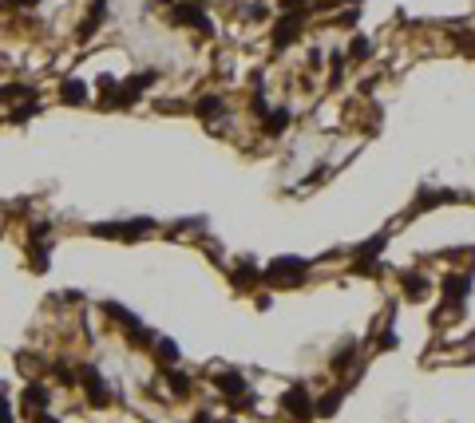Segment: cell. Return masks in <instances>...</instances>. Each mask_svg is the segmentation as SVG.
Masks as SVG:
<instances>
[{
	"label": "cell",
	"mask_w": 475,
	"mask_h": 423,
	"mask_svg": "<svg viewBox=\"0 0 475 423\" xmlns=\"http://www.w3.org/2000/svg\"><path fill=\"white\" fill-rule=\"evenodd\" d=\"M368 56H372V44H368L364 36H357V40H352V47H348V56H345V60H368Z\"/></svg>",
	"instance_id": "25"
},
{
	"label": "cell",
	"mask_w": 475,
	"mask_h": 423,
	"mask_svg": "<svg viewBox=\"0 0 475 423\" xmlns=\"http://www.w3.org/2000/svg\"><path fill=\"white\" fill-rule=\"evenodd\" d=\"M214 388H218L222 395H230V400H242V404H250V380L242 376V372H218L214 376Z\"/></svg>",
	"instance_id": "10"
},
{
	"label": "cell",
	"mask_w": 475,
	"mask_h": 423,
	"mask_svg": "<svg viewBox=\"0 0 475 423\" xmlns=\"http://www.w3.org/2000/svg\"><path fill=\"white\" fill-rule=\"evenodd\" d=\"M24 408H48V388L44 384H28V388H24Z\"/></svg>",
	"instance_id": "21"
},
{
	"label": "cell",
	"mask_w": 475,
	"mask_h": 423,
	"mask_svg": "<svg viewBox=\"0 0 475 423\" xmlns=\"http://www.w3.org/2000/svg\"><path fill=\"white\" fill-rule=\"evenodd\" d=\"M194 423H234V420H214V415H206V411H198V415H194Z\"/></svg>",
	"instance_id": "30"
},
{
	"label": "cell",
	"mask_w": 475,
	"mask_h": 423,
	"mask_svg": "<svg viewBox=\"0 0 475 423\" xmlns=\"http://www.w3.org/2000/svg\"><path fill=\"white\" fill-rule=\"evenodd\" d=\"M36 111H40V103H36V99H28L24 107H16V111H12V119H16V123H24V119H32Z\"/></svg>",
	"instance_id": "28"
},
{
	"label": "cell",
	"mask_w": 475,
	"mask_h": 423,
	"mask_svg": "<svg viewBox=\"0 0 475 423\" xmlns=\"http://www.w3.org/2000/svg\"><path fill=\"white\" fill-rule=\"evenodd\" d=\"M384 246H388V230L372 234L361 246V250H357V261H352V269H357V273H377V261H380V253H384Z\"/></svg>",
	"instance_id": "8"
},
{
	"label": "cell",
	"mask_w": 475,
	"mask_h": 423,
	"mask_svg": "<svg viewBox=\"0 0 475 423\" xmlns=\"http://www.w3.org/2000/svg\"><path fill=\"white\" fill-rule=\"evenodd\" d=\"M262 123H266V135H282L289 127V111L277 107V111H262Z\"/></svg>",
	"instance_id": "17"
},
{
	"label": "cell",
	"mask_w": 475,
	"mask_h": 423,
	"mask_svg": "<svg viewBox=\"0 0 475 423\" xmlns=\"http://www.w3.org/2000/svg\"><path fill=\"white\" fill-rule=\"evenodd\" d=\"M171 20L174 24H182V28H198V32H214V20L206 16L202 4H194V0H178V4H171Z\"/></svg>",
	"instance_id": "4"
},
{
	"label": "cell",
	"mask_w": 475,
	"mask_h": 423,
	"mask_svg": "<svg viewBox=\"0 0 475 423\" xmlns=\"http://www.w3.org/2000/svg\"><path fill=\"white\" fill-rule=\"evenodd\" d=\"M4 103H28V99H36V87H28V83H4Z\"/></svg>",
	"instance_id": "19"
},
{
	"label": "cell",
	"mask_w": 475,
	"mask_h": 423,
	"mask_svg": "<svg viewBox=\"0 0 475 423\" xmlns=\"http://www.w3.org/2000/svg\"><path fill=\"white\" fill-rule=\"evenodd\" d=\"M162 380L171 384L174 395H190V376H187V372H174L171 364H162Z\"/></svg>",
	"instance_id": "18"
},
{
	"label": "cell",
	"mask_w": 475,
	"mask_h": 423,
	"mask_svg": "<svg viewBox=\"0 0 475 423\" xmlns=\"http://www.w3.org/2000/svg\"><path fill=\"white\" fill-rule=\"evenodd\" d=\"M459 194L456 190H436V194H420V198H416V206H412V214H416V210H432V206H443V202H456Z\"/></svg>",
	"instance_id": "16"
},
{
	"label": "cell",
	"mask_w": 475,
	"mask_h": 423,
	"mask_svg": "<svg viewBox=\"0 0 475 423\" xmlns=\"http://www.w3.org/2000/svg\"><path fill=\"white\" fill-rule=\"evenodd\" d=\"M155 221L151 218H127V221H95L92 234L95 237H115V241H139L142 234H151Z\"/></svg>",
	"instance_id": "2"
},
{
	"label": "cell",
	"mask_w": 475,
	"mask_h": 423,
	"mask_svg": "<svg viewBox=\"0 0 475 423\" xmlns=\"http://www.w3.org/2000/svg\"><path fill=\"white\" fill-rule=\"evenodd\" d=\"M400 281H404V293H408V301H420V297H424V281H420L416 273H404Z\"/></svg>",
	"instance_id": "24"
},
{
	"label": "cell",
	"mask_w": 475,
	"mask_h": 423,
	"mask_svg": "<svg viewBox=\"0 0 475 423\" xmlns=\"http://www.w3.org/2000/svg\"><path fill=\"white\" fill-rule=\"evenodd\" d=\"M246 16H250V20H257V16H266V4H250V8H246Z\"/></svg>",
	"instance_id": "31"
},
{
	"label": "cell",
	"mask_w": 475,
	"mask_h": 423,
	"mask_svg": "<svg viewBox=\"0 0 475 423\" xmlns=\"http://www.w3.org/2000/svg\"><path fill=\"white\" fill-rule=\"evenodd\" d=\"M36 423H60V420H52V415H44V411H40V415H36Z\"/></svg>",
	"instance_id": "33"
},
{
	"label": "cell",
	"mask_w": 475,
	"mask_h": 423,
	"mask_svg": "<svg viewBox=\"0 0 475 423\" xmlns=\"http://www.w3.org/2000/svg\"><path fill=\"white\" fill-rule=\"evenodd\" d=\"M277 4H282L285 12H289V8H301V4H305V0H277Z\"/></svg>",
	"instance_id": "32"
},
{
	"label": "cell",
	"mask_w": 475,
	"mask_h": 423,
	"mask_svg": "<svg viewBox=\"0 0 475 423\" xmlns=\"http://www.w3.org/2000/svg\"><path fill=\"white\" fill-rule=\"evenodd\" d=\"M103 313H107L111 321H115V325H119V329L127 332V340H131V345H139V348L155 345V336H151V332L142 329L139 321H135V313H127L123 305H115V301H107V305H103Z\"/></svg>",
	"instance_id": "3"
},
{
	"label": "cell",
	"mask_w": 475,
	"mask_h": 423,
	"mask_svg": "<svg viewBox=\"0 0 475 423\" xmlns=\"http://www.w3.org/2000/svg\"><path fill=\"white\" fill-rule=\"evenodd\" d=\"M467 273L459 277V273H452V277H443V309H456V305H463V297H467Z\"/></svg>",
	"instance_id": "12"
},
{
	"label": "cell",
	"mask_w": 475,
	"mask_h": 423,
	"mask_svg": "<svg viewBox=\"0 0 475 423\" xmlns=\"http://www.w3.org/2000/svg\"><path fill=\"white\" fill-rule=\"evenodd\" d=\"M48 234H52V226H48V221H36V226H32L28 253H32V269H36V273H48V246H44Z\"/></svg>",
	"instance_id": "11"
},
{
	"label": "cell",
	"mask_w": 475,
	"mask_h": 423,
	"mask_svg": "<svg viewBox=\"0 0 475 423\" xmlns=\"http://www.w3.org/2000/svg\"><path fill=\"white\" fill-rule=\"evenodd\" d=\"M76 384H83V392H87V404H92V408H107L111 404V388L103 384V376H99L95 368H79Z\"/></svg>",
	"instance_id": "7"
},
{
	"label": "cell",
	"mask_w": 475,
	"mask_h": 423,
	"mask_svg": "<svg viewBox=\"0 0 475 423\" xmlns=\"http://www.w3.org/2000/svg\"><path fill=\"white\" fill-rule=\"evenodd\" d=\"M352 356H357V348H352V345H345V348H341V356L332 360V368H337V372H345L348 364H352Z\"/></svg>",
	"instance_id": "27"
},
{
	"label": "cell",
	"mask_w": 475,
	"mask_h": 423,
	"mask_svg": "<svg viewBox=\"0 0 475 423\" xmlns=\"http://www.w3.org/2000/svg\"><path fill=\"white\" fill-rule=\"evenodd\" d=\"M60 95H63V103H87V83L83 79H63L60 83Z\"/></svg>",
	"instance_id": "15"
},
{
	"label": "cell",
	"mask_w": 475,
	"mask_h": 423,
	"mask_svg": "<svg viewBox=\"0 0 475 423\" xmlns=\"http://www.w3.org/2000/svg\"><path fill=\"white\" fill-rule=\"evenodd\" d=\"M198 115H202V119H218L222 111H226V103H222L218 95H202V99H198Z\"/></svg>",
	"instance_id": "20"
},
{
	"label": "cell",
	"mask_w": 475,
	"mask_h": 423,
	"mask_svg": "<svg viewBox=\"0 0 475 423\" xmlns=\"http://www.w3.org/2000/svg\"><path fill=\"white\" fill-rule=\"evenodd\" d=\"M301 24H305V12H301V8H289V12L273 24V47L282 52V47L293 44V40L301 36Z\"/></svg>",
	"instance_id": "9"
},
{
	"label": "cell",
	"mask_w": 475,
	"mask_h": 423,
	"mask_svg": "<svg viewBox=\"0 0 475 423\" xmlns=\"http://www.w3.org/2000/svg\"><path fill=\"white\" fill-rule=\"evenodd\" d=\"M194 4H206V0H194Z\"/></svg>",
	"instance_id": "36"
},
{
	"label": "cell",
	"mask_w": 475,
	"mask_h": 423,
	"mask_svg": "<svg viewBox=\"0 0 475 423\" xmlns=\"http://www.w3.org/2000/svg\"><path fill=\"white\" fill-rule=\"evenodd\" d=\"M257 281H262V269L253 265V257H242V261H237V269H234V289H242V293H246V289H253Z\"/></svg>",
	"instance_id": "13"
},
{
	"label": "cell",
	"mask_w": 475,
	"mask_h": 423,
	"mask_svg": "<svg viewBox=\"0 0 475 423\" xmlns=\"http://www.w3.org/2000/svg\"><path fill=\"white\" fill-rule=\"evenodd\" d=\"M282 411H289V420H301V423L313 420V400H309V392H305V384H293V388H285Z\"/></svg>",
	"instance_id": "6"
},
{
	"label": "cell",
	"mask_w": 475,
	"mask_h": 423,
	"mask_svg": "<svg viewBox=\"0 0 475 423\" xmlns=\"http://www.w3.org/2000/svg\"><path fill=\"white\" fill-rule=\"evenodd\" d=\"M8 4H24V0H8Z\"/></svg>",
	"instance_id": "34"
},
{
	"label": "cell",
	"mask_w": 475,
	"mask_h": 423,
	"mask_svg": "<svg viewBox=\"0 0 475 423\" xmlns=\"http://www.w3.org/2000/svg\"><path fill=\"white\" fill-rule=\"evenodd\" d=\"M151 352H155L162 364H174V360H178V345H174V340H155V348H151Z\"/></svg>",
	"instance_id": "22"
},
{
	"label": "cell",
	"mask_w": 475,
	"mask_h": 423,
	"mask_svg": "<svg viewBox=\"0 0 475 423\" xmlns=\"http://www.w3.org/2000/svg\"><path fill=\"white\" fill-rule=\"evenodd\" d=\"M341 72H345V56H341V52H332V60H329V79H332V83H341Z\"/></svg>",
	"instance_id": "26"
},
{
	"label": "cell",
	"mask_w": 475,
	"mask_h": 423,
	"mask_svg": "<svg viewBox=\"0 0 475 423\" xmlns=\"http://www.w3.org/2000/svg\"><path fill=\"white\" fill-rule=\"evenodd\" d=\"M0 423H12V408H8V400L0 395Z\"/></svg>",
	"instance_id": "29"
},
{
	"label": "cell",
	"mask_w": 475,
	"mask_h": 423,
	"mask_svg": "<svg viewBox=\"0 0 475 423\" xmlns=\"http://www.w3.org/2000/svg\"><path fill=\"white\" fill-rule=\"evenodd\" d=\"M24 4H40V0H24Z\"/></svg>",
	"instance_id": "35"
},
{
	"label": "cell",
	"mask_w": 475,
	"mask_h": 423,
	"mask_svg": "<svg viewBox=\"0 0 475 423\" xmlns=\"http://www.w3.org/2000/svg\"><path fill=\"white\" fill-rule=\"evenodd\" d=\"M341 395H345V388H341V392H329L321 404H313V415H332V411L341 408Z\"/></svg>",
	"instance_id": "23"
},
{
	"label": "cell",
	"mask_w": 475,
	"mask_h": 423,
	"mask_svg": "<svg viewBox=\"0 0 475 423\" xmlns=\"http://www.w3.org/2000/svg\"><path fill=\"white\" fill-rule=\"evenodd\" d=\"M305 269H309V261H301V257H273L262 269V281L277 285V289H293V285L305 281Z\"/></svg>",
	"instance_id": "1"
},
{
	"label": "cell",
	"mask_w": 475,
	"mask_h": 423,
	"mask_svg": "<svg viewBox=\"0 0 475 423\" xmlns=\"http://www.w3.org/2000/svg\"><path fill=\"white\" fill-rule=\"evenodd\" d=\"M103 20H107V0H95L92 4V12H87V20H83V24H79V40H92L95 32H99V24H103Z\"/></svg>",
	"instance_id": "14"
},
{
	"label": "cell",
	"mask_w": 475,
	"mask_h": 423,
	"mask_svg": "<svg viewBox=\"0 0 475 423\" xmlns=\"http://www.w3.org/2000/svg\"><path fill=\"white\" fill-rule=\"evenodd\" d=\"M155 72H135V76L127 79V83H115V87H111V91H115V99H107L111 107H131V103H135V99H139L142 91H147V87H151V83H155Z\"/></svg>",
	"instance_id": "5"
}]
</instances>
